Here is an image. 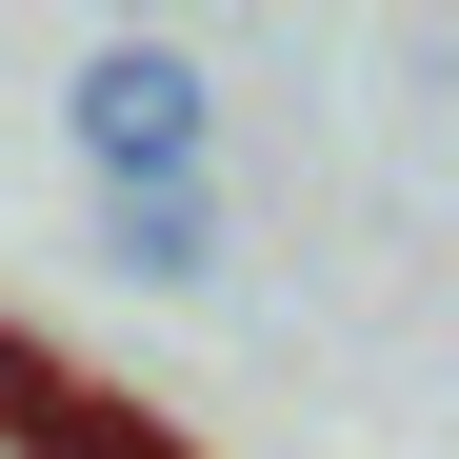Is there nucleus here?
<instances>
[{
  "mask_svg": "<svg viewBox=\"0 0 459 459\" xmlns=\"http://www.w3.org/2000/svg\"><path fill=\"white\" fill-rule=\"evenodd\" d=\"M100 280H220V180H120L100 200Z\"/></svg>",
  "mask_w": 459,
  "mask_h": 459,
  "instance_id": "2",
  "label": "nucleus"
},
{
  "mask_svg": "<svg viewBox=\"0 0 459 459\" xmlns=\"http://www.w3.org/2000/svg\"><path fill=\"white\" fill-rule=\"evenodd\" d=\"M60 140H81V180H220V60L200 40H81V81H60Z\"/></svg>",
  "mask_w": 459,
  "mask_h": 459,
  "instance_id": "1",
  "label": "nucleus"
},
{
  "mask_svg": "<svg viewBox=\"0 0 459 459\" xmlns=\"http://www.w3.org/2000/svg\"><path fill=\"white\" fill-rule=\"evenodd\" d=\"M0 400H21V439H40V459H180V439H140L120 400H81V379H40L21 340H0Z\"/></svg>",
  "mask_w": 459,
  "mask_h": 459,
  "instance_id": "3",
  "label": "nucleus"
}]
</instances>
